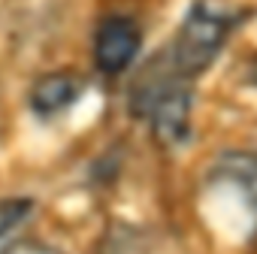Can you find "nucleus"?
I'll return each instance as SVG.
<instances>
[{
    "label": "nucleus",
    "instance_id": "nucleus-1",
    "mask_svg": "<svg viewBox=\"0 0 257 254\" xmlns=\"http://www.w3.org/2000/svg\"><path fill=\"white\" fill-rule=\"evenodd\" d=\"M239 16H230L224 10L209 7L206 0L194 4L182 22V28L176 31V37L167 43V49L158 55V61L182 82L194 85L209 67L212 61L221 55L227 37L233 34Z\"/></svg>",
    "mask_w": 257,
    "mask_h": 254
},
{
    "label": "nucleus",
    "instance_id": "nucleus-2",
    "mask_svg": "<svg viewBox=\"0 0 257 254\" xmlns=\"http://www.w3.org/2000/svg\"><path fill=\"white\" fill-rule=\"evenodd\" d=\"M206 185L236 194V206L245 215V236L257 242V155L248 152L221 155L209 170Z\"/></svg>",
    "mask_w": 257,
    "mask_h": 254
},
{
    "label": "nucleus",
    "instance_id": "nucleus-3",
    "mask_svg": "<svg viewBox=\"0 0 257 254\" xmlns=\"http://www.w3.org/2000/svg\"><path fill=\"white\" fill-rule=\"evenodd\" d=\"M143 49V28L131 16H106L94 31V67L103 76L131 70Z\"/></svg>",
    "mask_w": 257,
    "mask_h": 254
},
{
    "label": "nucleus",
    "instance_id": "nucleus-4",
    "mask_svg": "<svg viewBox=\"0 0 257 254\" xmlns=\"http://www.w3.org/2000/svg\"><path fill=\"white\" fill-rule=\"evenodd\" d=\"M82 91H85V79L79 73H73V70H52V73H43L31 85L28 103H31V112L37 118L49 121V118L64 115L70 106H76Z\"/></svg>",
    "mask_w": 257,
    "mask_h": 254
},
{
    "label": "nucleus",
    "instance_id": "nucleus-5",
    "mask_svg": "<svg viewBox=\"0 0 257 254\" xmlns=\"http://www.w3.org/2000/svg\"><path fill=\"white\" fill-rule=\"evenodd\" d=\"M100 254H152L143 233L131 224H112L100 242Z\"/></svg>",
    "mask_w": 257,
    "mask_h": 254
},
{
    "label": "nucleus",
    "instance_id": "nucleus-6",
    "mask_svg": "<svg viewBox=\"0 0 257 254\" xmlns=\"http://www.w3.org/2000/svg\"><path fill=\"white\" fill-rule=\"evenodd\" d=\"M37 209L34 197H4L0 200V242L7 236H13V230H19Z\"/></svg>",
    "mask_w": 257,
    "mask_h": 254
},
{
    "label": "nucleus",
    "instance_id": "nucleus-7",
    "mask_svg": "<svg viewBox=\"0 0 257 254\" xmlns=\"http://www.w3.org/2000/svg\"><path fill=\"white\" fill-rule=\"evenodd\" d=\"M0 254H64V251L49 242H40V239H13Z\"/></svg>",
    "mask_w": 257,
    "mask_h": 254
}]
</instances>
